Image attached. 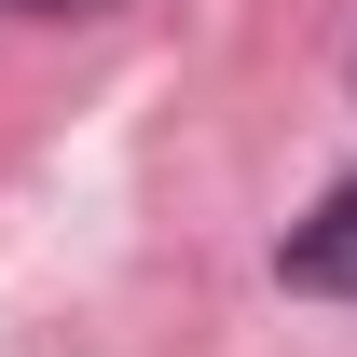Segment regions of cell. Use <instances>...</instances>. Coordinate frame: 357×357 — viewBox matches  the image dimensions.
<instances>
[{
	"mask_svg": "<svg viewBox=\"0 0 357 357\" xmlns=\"http://www.w3.org/2000/svg\"><path fill=\"white\" fill-rule=\"evenodd\" d=\"M289 289H316V303H357V178L316 206L303 234H289Z\"/></svg>",
	"mask_w": 357,
	"mask_h": 357,
	"instance_id": "obj_1",
	"label": "cell"
}]
</instances>
